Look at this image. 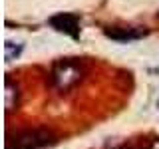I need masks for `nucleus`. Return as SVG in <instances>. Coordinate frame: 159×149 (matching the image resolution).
I'll use <instances>...</instances> for the list:
<instances>
[{
    "mask_svg": "<svg viewBox=\"0 0 159 149\" xmlns=\"http://www.w3.org/2000/svg\"><path fill=\"white\" fill-rule=\"evenodd\" d=\"M48 24L54 30L66 34L70 38H80V16L78 14H72V12L54 14V16L48 20Z\"/></svg>",
    "mask_w": 159,
    "mask_h": 149,
    "instance_id": "obj_3",
    "label": "nucleus"
},
{
    "mask_svg": "<svg viewBox=\"0 0 159 149\" xmlns=\"http://www.w3.org/2000/svg\"><path fill=\"white\" fill-rule=\"evenodd\" d=\"M52 141V131L48 129H26L8 141L6 149H40Z\"/></svg>",
    "mask_w": 159,
    "mask_h": 149,
    "instance_id": "obj_2",
    "label": "nucleus"
},
{
    "mask_svg": "<svg viewBox=\"0 0 159 149\" xmlns=\"http://www.w3.org/2000/svg\"><path fill=\"white\" fill-rule=\"evenodd\" d=\"M6 93H4V107H6V111H14V109H18L20 106V88L16 82H12V79H6Z\"/></svg>",
    "mask_w": 159,
    "mask_h": 149,
    "instance_id": "obj_5",
    "label": "nucleus"
},
{
    "mask_svg": "<svg viewBox=\"0 0 159 149\" xmlns=\"http://www.w3.org/2000/svg\"><path fill=\"white\" fill-rule=\"evenodd\" d=\"M103 32H106L107 38L116 40V42H133V40L147 36L149 30L139 26H113V28H106Z\"/></svg>",
    "mask_w": 159,
    "mask_h": 149,
    "instance_id": "obj_4",
    "label": "nucleus"
},
{
    "mask_svg": "<svg viewBox=\"0 0 159 149\" xmlns=\"http://www.w3.org/2000/svg\"><path fill=\"white\" fill-rule=\"evenodd\" d=\"M22 50H24V44H16L12 40H6V44H4V58H6V62L16 60L22 54Z\"/></svg>",
    "mask_w": 159,
    "mask_h": 149,
    "instance_id": "obj_6",
    "label": "nucleus"
},
{
    "mask_svg": "<svg viewBox=\"0 0 159 149\" xmlns=\"http://www.w3.org/2000/svg\"><path fill=\"white\" fill-rule=\"evenodd\" d=\"M143 149H159V139H151V141H147V145Z\"/></svg>",
    "mask_w": 159,
    "mask_h": 149,
    "instance_id": "obj_7",
    "label": "nucleus"
},
{
    "mask_svg": "<svg viewBox=\"0 0 159 149\" xmlns=\"http://www.w3.org/2000/svg\"><path fill=\"white\" fill-rule=\"evenodd\" d=\"M84 78V64L78 58H64L58 60L52 68V84L60 92H68L78 86Z\"/></svg>",
    "mask_w": 159,
    "mask_h": 149,
    "instance_id": "obj_1",
    "label": "nucleus"
}]
</instances>
